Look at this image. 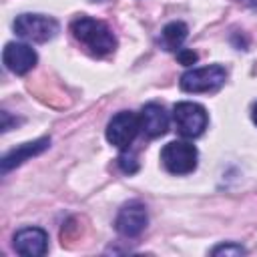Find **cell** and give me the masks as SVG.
I'll return each instance as SVG.
<instances>
[{
  "label": "cell",
  "instance_id": "obj_12",
  "mask_svg": "<svg viewBox=\"0 0 257 257\" xmlns=\"http://www.w3.org/2000/svg\"><path fill=\"white\" fill-rule=\"evenodd\" d=\"M187 32H189V28H187L185 22H177V20L175 22H169L161 30V36H159L161 48H165V50H177L185 42Z\"/></svg>",
  "mask_w": 257,
  "mask_h": 257
},
{
  "label": "cell",
  "instance_id": "obj_11",
  "mask_svg": "<svg viewBox=\"0 0 257 257\" xmlns=\"http://www.w3.org/2000/svg\"><path fill=\"white\" fill-rule=\"evenodd\" d=\"M48 147H50V139H48V137H42V139H36V141H32V143H24V145L12 149V151L6 153L4 159H2V173H8L10 169L22 165L24 161H28V159H32V157L44 153Z\"/></svg>",
  "mask_w": 257,
  "mask_h": 257
},
{
  "label": "cell",
  "instance_id": "obj_8",
  "mask_svg": "<svg viewBox=\"0 0 257 257\" xmlns=\"http://www.w3.org/2000/svg\"><path fill=\"white\" fill-rule=\"evenodd\" d=\"M14 249L24 257H40L48 249V235L40 227H24L14 235Z\"/></svg>",
  "mask_w": 257,
  "mask_h": 257
},
{
  "label": "cell",
  "instance_id": "obj_2",
  "mask_svg": "<svg viewBox=\"0 0 257 257\" xmlns=\"http://www.w3.org/2000/svg\"><path fill=\"white\" fill-rule=\"evenodd\" d=\"M197 149L187 141H171L161 151V161L165 169L173 175L193 173L197 167Z\"/></svg>",
  "mask_w": 257,
  "mask_h": 257
},
{
  "label": "cell",
  "instance_id": "obj_7",
  "mask_svg": "<svg viewBox=\"0 0 257 257\" xmlns=\"http://www.w3.org/2000/svg\"><path fill=\"white\" fill-rule=\"evenodd\" d=\"M149 223V217H147V209L143 203L139 201H133L128 205H124L118 215H116V221H114V227L120 235L124 237H137L145 231Z\"/></svg>",
  "mask_w": 257,
  "mask_h": 257
},
{
  "label": "cell",
  "instance_id": "obj_5",
  "mask_svg": "<svg viewBox=\"0 0 257 257\" xmlns=\"http://www.w3.org/2000/svg\"><path fill=\"white\" fill-rule=\"evenodd\" d=\"M173 118H175L177 131L187 139H195L203 135L209 120L207 110L197 102H177L173 108Z\"/></svg>",
  "mask_w": 257,
  "mask_h": 257
},
{
  "label": "cell",
  "instance_id": "obj_17",
  "mask_svg": "<svg viewBox=\"0 0 257 257\" xmlns=\"http://www.w3.org/2000/svg\"><path fill=\"white\" fill-rule=\"evenodd\" d=\"M253 122L257 124V102L253 104Z\"/></svg>",
  "mask_w": 257,
  "mask_h": 257
},
{
  "label": "cell",
  "instance_id": "obj_10",
  "mask_svg": "<svg viewBox=\"0 0 257 257\" xmlns=\"http://www.w3.org/2000/svg\"><path fill=\"white\" fill-rule=\"evenodd\" d=\"M139 120H141L143 133H145L147 137H151V139L163 137V135L167 133V128H169V114H167V110H165L161 104H157V102L145 104L143 110H141Z\"/></svg>",
  "mask_w": 257,
  "mask_h": 257
},
{
  "label": "cell",
  "instance_id": "obj_15",
  "mask_svg": "<svg viewBox=\"0 0 257 257\" xmlns=\"http://www.w3.org/2000/svg\"><path fill=\"white\" fill-rule=\"evenodd\" d=\"M177 58H179V62H181V64H185V66H189V64H195V62H197V54H195L193 50H187V48H181V50L177 52Z\"/></svg>",
  "mask_w": 257,
  "mask_h": 257
},
{
  "label": "cell",
  "instance_id": "obj_14",
  "mask_svg": "<svg viewBox=\"0 0 257 257\" xmlns=\"http://www.w3.org/2000/svg\"><path fill=\"white\" fill-rule=\"evenodd\" d=\"M213 255H245V247L237 245V243H225V245H217L213 251Z\"/></svg>",
  "mask_w": 257,
  "mask_h": 257
},
{
  "label": "cell",
  "instance_id": "obj_6",
  "mask_svg": "<svg viewBox=\"0 0 257 257\" xmlns=\"http://www.w3.org/2000/svg\"><path fill=\"white\" fill-rule=\"evenodd\" d=\"M139 128H141L139 116L135 112H131V110H120L108 120L106 139H108L110 145H114L118 149H126L135 141Z\"/></svg>",
  "mask_w": 257,
  "mask_h": 257
},
{
  "label": "cell",
  "instance_id": "obj_4",
  "mask_svg": "<svg viewBox=\"0 0 257 257\" xmlns=\"http://www.w3.org/2000/svg\"><path fill=\"white\" fill-rule=\"evenodd\" d=\"M14 30L18 36L32 42H46L56 36L58 22L42 14H20L14 20Z\"/></svg>",
  "mask_w": 257,
  "mask_h": 257
},
{
  "label": "cell",
  "instance_id": "obj_16",
  "mask_svg": "<svg viewBox=\"0 0 257 257\" xmlns=\"http://www.w3.org/2000/svg\"><path fill=\"white\" fill-rule=\"evenodd\" d=\"M243 4H247V6H251V8H255L257 10V0H241Z\"/></svg>",
  "mask_w": 257,
  "mask_h": 257
},
{
  "label": "cell",
  "instance_id": "obj_1",
  "mask_svg": "<svg viewBox=\"0 0 257 257\" xmlns=\"http://www.w3.org/2000/svg\"><path fill=\"white\" fill-rule=\"evenodd\" d=\"M70 32L78 42H82L96 56H106L116 46V38H114L112 30L104 22L88 18V16L74 18L70 24Z\"/></svg>",
  "mask_w": 257,
  "mask_h": 257
},
{
  "label": "cell",
  "instance_id": "obj_3",
  "mask_svg": "<svg viewBox=\"0 0 257 257\" xmlns=\"http://www.w3.org/2000/svg\"><path fill=\"white\" fill-rule=\"evenodd\" d=\"M227 72L223 66H201L191 68L181 76V88L185 92H213L225 84Z\"/></svg>",
  "mask_w": 257,
  "mask_h": 257
},
{
  "label": "cell",
  "instance_id": "obj_13",
  "mask_svg": "<svg viewBox=\"0 0 257 257\" xmlns=\"http://www.w3.org/2000/svg\"><path fill=\"white\" fill-rule=\"evenodd\" d=\"M116 163H118L120 171L126 173V175H133V173L139 171V161H137V157H135L133 153H122V155L116 159Z\"/></svg>",
  "mask_w": 257,
  "mask_h": 257
},
{
  "label": "cell",
  "instance_id": "obj_9",
  "mask_svg": "<svg viewBox=\"0 0 257 257\" xmlns=\"http://www.w3.org/2000/svg\"><path fill=\"white\" fill-rule=\"evenodd\" d=\"M2 60L4 66L14 72V74H26L28 70H32V66L36 64V52L32 50V46L22 44V42H8L4 46L2 52Z\"/></svg>",
  "mask_w": 257,
  "mask_h": 257
}]
</instances>
